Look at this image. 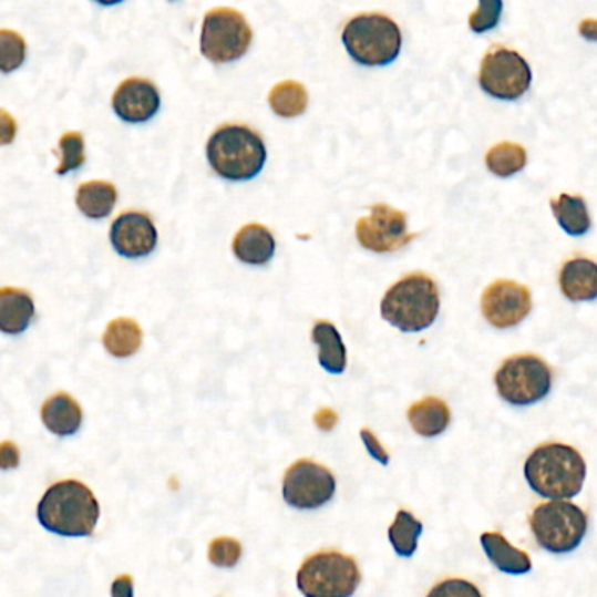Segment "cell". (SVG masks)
<instances>
[{
    "instance_id": "1",
    "label": "cell",
    "mask_w": 597,
    "mask_h": 597,
    "mask_svg": "<svg viewBox=\"0 0 597 597\" xmlns=\"http://www.w3.org/2000/svg\"><path fill=\"white\" fill-rule=\"evenodd\" d=\"M524 476L539 497L568 502L584 488L587 464L584 455L566 443H543L524 463Z\"/></svg>"
},
{
    "instance_id": "2",
    "label": "cell",
    "mask_w": 597,
    "mask_h": 597,
    "mask_svg": "<svg viewBox=\"0 0 597 597\" xmlns=\"http://www.w3.org/2000/svg\"><path fill=\"white\" fill-rule=\"evenodd\" d=\"M101 517V505L89 485L62 481L51 485L38 505V518L44 529L65 538L92 536Z\"/></svg>"
},
{
    "instance_id": "3",
    "label": "cell",
    "mask_w": 597,
    "mask_h": 597,
    "mask_svg": "<svg viewBox=\"0 0 597 597\" xmlns=\"http://www.w3.org/2000/svg\"><path fill=\"white\" fill-rule=\"evenodd\" d=\"M205 151L217 176L235 183L255 179L267 162V147L261 135L238 123H226L214 130Z\"/></svg>"
},
{
    "instance_id": "4",
    "label": "cell",
    "mask_w": 597,
    "mask_h": 597,
    "mask_svg": "<svg viewBox=\"0 0 597 597\" xmlns=\"http://www.w3.org/2000/svg\"><path fill=\"white\" fill-rule=\"evenodd\" d=\"M439 286L422 271L401 277L380 301L382 318L405 333L426 330L439 318Z\"/></svg>"
},
{
    "instance_id": "5",
    "label": "cell",
    "mask_w": 597,
    "mask_h": 597,
    "mask_svg": "<svg viewBox=\"0 0 597 597\" xmlns=\"http://www.w3.org/2000/svg\"><path fill=\"white\" fill-rule=\"evenodd\" d=\"M342 42L354 62L367 68H384L400 56L403 38L393 18L361 13L347 21Z\"/></svg>"
},
{
    "instance_id": "6",
    "label": "cell",
    "mask_w": 597,
    "mask_h": 597,
    "mask_svg": "<svg viewBox=\"0 0 597 597\" xmlns=\"http://www.w3.org/2000/svg\"><path fill=\"white\" fill-rule=\"evenodd\" d=\"M529 526L543 550L563 556L580 547L589 531V517L575 503L547 502L533 509Z\"/></svg>"
},
{
    "instance_id": "7",
    "label": "cell",
    "mask_w": 597,
    "mask_h": 597,
    "mask_svg": "<svg viewBox=\"0 0 597 597\" xmlns=\"http://www.w3.org/2000/svg\"><path fill=\"white\" fill-rule=\"evenodd\" d=\"M360 584L358 563L337 550L307 557L297 573L298 590L306 597H351Z\"/></svg>"
},
{
    "instance_id": "8",
    "label": "cell",
    "mask_w": 597,
    "mask_h": 597,
    "mask_svg": "<svg viewBox=\"0 0 597 597\" xmlns=\"http://www.w3.org/2000/svg\"><path fill=\"white\" fill-rule=\"evenodd\" d=\"M552 368L536 354H515L503 361L494 375L497 394L514 406L535 405L552 389Z\"/></svg>"
},
{
    "instance_id": "9",
    "label": "cell",
    "mask_w": 597,
    "mask_h": 597,
    "mask_svg": "<svg viewBox=\"0 0 597 597\" xmlns=\"http://www.w3.org/2000/svg\"><path fill=\"white\" fill-rule=\"evenodd\" d=\"M251 42V25L237 9L214 8L205 14L200 51L210 62H235L247 53Z\"/></svg>"
},
{
    "instance_id": "10",
    "label": "cell",
    "mask_w": 597,
    "mask_h": 597,
    "mask_svg": "<svg viewBox=\"0 0 597 597\" xmlns=\"http://www.w3.org/2000/svg\"><path fill=\"white\" fill-rule=\"evenodd\" d=\"M533 72L523 54L505 47H496L485 53L478 83L487 95L500 101H517L529 90Z\"/></svg>"
},
{
    "instance_id": "11",
    "label": "cell",
    "mask_w": 597,
    "mask_h": 597,
    "mask_svg": "<svg viewBox=\"0 0 597 597\" xmlns=\"http://www.w3.org/2000/svg\"><path fill=\"white\" fill-rule=\"evenodd\" d=\"M337 491L333 473L313 461L301 460L289 466L282 482V497L297 509H316L331 502Z\"/></svg>"
},
{
    "instance_id": "12",
    "label": "cell",
    "mask_w": 597,
    "mask_h": 597,
    "mask_svg": "<svg viewBox=\"0 0 597 597\" xmlns=\"http://www.w3.org/2000/svg\"><path fill=\"white\" fill-rule=\"evenodd\" d=\"M410 234L405 214L391 205H372L370 214L356 223V238L368 251L393 253L414 240Z\"/></svg>"
},
{
    "instance_id": "13",
    "label": "cell",
    "mask_w": 597,
    "mask_h": 597,
    "mask_svg": "<svg viewBox=\"0 0 597 597\" xmlns=\"http://www.w3.org/2000/svg\"><path fill=\"white\" fill-rule=\"evenodd\" d=\"M481 307L488 325L497 330H506L529 316L533 298L529 288L515 280H494L482 292Z\"/></svg>"
},
{
    "instance_id": "14",
    "label": "cell",
    "mask_w": 597,
    "mask_h": 597,
    "mask_svg": "<svg viewBox=\"0 0 597 597\" xmlns=\"http://www.w3.org/2000/svg\"><path fill=\"white\" fill-rule=\"evenodd\" d=\"M111 244L114 251L123 258H146L155 251L158 244V230L150 214L141 210H126L120 214L111 225Z\"/></svg>"
},
{
    "instance_id": "15",
    "label": "cell",
    "mask_w": 597,
    "mask_h": 597,
    "mask_svg": "<svg viewBox=\"0 0 597 597\" xmlns=\"http://www.w3.org/2000/svg\"><path fill=\"white\" fill-rule=\"evenodd\" d=\"M114 113L126 123H146L158 113V89L146 78H128L113 93Z\"/></svg>"
},
{
    "instance_id": "16",
    "label": "cell",
    "mask_w": 597,
    "mask_h": 597,
    "mask_svg": "<svg viewBox=\"0 0 597 597\" xmlns=\"http://www.w3.org/2000/svg\"><path fill=\"white\" fill-rule=\"evenodd\" d=\"M559 286L564 297L572 301H593L597 298V264L577 256L563 265Z\"/></svg>"
},
{
    "instance_id": "17",
    "label": "cell",
    "mask_w": 597,
    "mask_h": 597,
    "mask_svg": "<svg viewBox=\"0 0 597 597\" xmlns=\"http://www.w3.org/2000/svg\"><path fill=\"white\" fill-rule=\"evenodd\" d=\"M234 255L246 265H267L276 255V238L267 226L249 223L235 235Z\"/></svg>"
},
{
    "instance_id": "18",
    "label": "cell",
    "mask_w": 597,
    "mask_h": 597,
    "mask_svg": "<svg viewBox=\"0 0 597 597\" xmlns=\"http://www.w3.org/2000/svg\"><path fill=\"white\" fill-rule=\"evenodd\" d=\"M41 419L48 431L56 436H72L83 424V410L71 394L56 393L44 401Z\"/></svg>"
},
{
    "instance_id": "19",
    "label": "cell",
    "mask_w": 597,
    "mask_h": 597,
    "mask_svg": "<svg viewBox=\"0 0 597 597\" xmlns=\"http://www.w3.org/2000/svg\"><path fill=\"white\" fill-rule=\"evenodd\" d=\"M32 295L21 288L0 289V330L6 334H20L34 319Z\"/></svg>"
},
{
    "instance_id": "20",
    "label": "cell",
    "mask_w": 597,
    "mask_h": 597,
    "mask_svg": "<svg viewBox=\"0 0 597 597\" xmlns=\"http://www.w3.org/2000/svg\"><path fill=\"white\" fill-rule=\"evenodd\" d=\"M410 426L422 439H436L445 433L451 424V409L445 401L436 397H426L410 406Z\"/></svg>"
},
{
    "instance_id": "21",
    "label": "cell",
    "mask_w": 597,
    "mask_h": 597,
    "mask_svg": "<svg viewBox=\"0 0 597 597\" xmlns=\"http://www.w3.org/2000/svg\"><path fill=\"white\" fill-rule=\"evenodd\" d=\"M481 543L485 556L500 572L506 575H526L533 569V560L526 552L515 548L502 533H484Z\"/></svg>"
},
{
    "instance_id": "22",
    "label": "cell",
    "mask_w": 597,
    "mask_h": 597,
    "mask_svg": "<svg viewBox=\"0 0 597 597\" xmlns=\"http://www.w3.org/2000/svg\"><path fill=\"white\" fill-rule=\"evenodd\" d=\"M312 342L318 346L319 364L326 372L340 375L346 372L347 351L339 330L330 321H318L312 328Z\"/></svg>"
},
{
    "instance_id": "23",
    "label": "cell",
    "mask_w": 597,
    "mask_h": 597,
    "mask_svg": "<svg viewBox=\"0 0 597 597\" xmlns=\"http://www.w3.org/2000/svg\"><path fill=\"white\" fill-rule=\"evenodd\" d=\"M116 202V186L107 181H89L81 184L75 193L78 209L90 219H104L113 213Z\"/></svg>"
},
{
    "instance_id": "24",
    "label": "cell",
    "mask_w": 597,
    "mask_h": 597,
    "mask_svg": "<svg viewBox=\"0 0 597 597\" xmlns=\"http://www.w3.org/2000/svg\"><path fill=\"white\" fill-rule=\"evenodd\" d=\"M102 342L114 358H130L143 346V328L132 318L113 319L105 328Z\"/></svg>"
},
{
    "instance_id": "25",
    "label": "cell",
    "mask_w": 597,
    "mask_h": 597,
    "mask_svg": "<svg viewBox=\"0 0 597 597\" xmlns=\"http://www.w3.org/2000/svg\"><path fill=\"white\" fill-rule=\"evenodd\" d=\"M550 207L560 228L572 237H581L590 230L593 222H590L589 209L584 198L578 195L563 193L556 200L550 202Z\"/></svg>"
},
{
    "instance_id": "26",
    "label": "cell",
    "mask_w": 597,
    "mask_h": 597,
    "mask_svg": "<svg viewBox=\"0 0 597 597\" xmlns=\"http://www.w3.org/2000/svg\"><path fill=\"white\" fill-rule=\"evenodd\" d=\"M271 111L280 117H297L306 113L309 93L298 81H280L268 93Z\"/></svg>"
},
{
    "instance_id": "27",
    "label": "cell",
    "mask_w": 597,
    "mask_h": 597,
    "mask_svg": "<svg viewBox=\"0 0 597 597\" xmlns=\"http://www.w3.org/2000/svg\"><path fill=\"white\" fill-rule=\"evenodd\" d=\"M422 531H424V526H422L419 518H415L406 509H400L398 512L394 523L389 526L388 531L389 542L393 545L398 556H414Z\"/></svg>"
},
{
    "instance_id": "28",
    "label": "cell",
    "mask_w": 597,
    "mask_h": 597,
    "mask_svg": "<svg viewBox=\"0 0 597 597\" xmlns=\"http://www.w3.org/2000/svg\"><path fill=\"white\" fill-rule=\"evenodd\" d=\"M527 153L521 144L500 143L491 147L485 165L497 177H512L526 167Z\"/></svg>"
},
{
    "instance_id": "29",
    "label": "cell",
    "mask_w": 597,
    "mask_h": 597,
    "mask_svg": "<svg viewBox=\"0 0 597 597\" xmlns=\"http://www.w3.org/2000/svg\"><path fill=\"white\" fill-rule=\"evenodd\" d=\"M59 150L60 156H62V162L56 168L59 176H65L69 172L78 171L86 159V156H84V137L81 132L63 134L59 141Z\"/></svg>"
},
{
    "instance_id": "30",
    "label": "cell",
    "mask_w": 597,
    "mask_h": 597,
    "mask_svg": "<svg viewBox=\"0 0 597 597\" xmlns=\"http://www.w3.org/2000/svg\"><path fill=\"white\" fill-rule=\"evenodd\" d=\"M25 41L13 30H0V54H2V71H17L25 62Z\"/></svg>"
},
{
    "instance_id": "31",
    "label": "cell",
    "mask_w": 597,
    "mask_h": 597,
    "mask_svg": "<svg viewBox=\"0 0 597 597\" xmlns=\"http://www.w3.org/2000/svg\"><path fill=\"white\" fill-rule=\"evenodd\" d=\"M243 557V545L235 538L213 539L209 545V560L217 568H234L235 564Z\"/></svg>"
},
{
    "instance_id": "32",
    "label": "cell",
    "mask_w": 597,
    "mask_h": 597,
    "mask_svg": "<svg viewBox=\"0 0 597 597\" xmlns=\"http://www.w3.org/2000/svg\"><path fill=\"white\" fill-rule=\"evenodd\" d=\"M502 11L503 2L500 0H482L475 13L470 17V29L475 34H484V32L493 30L502 20Z\"/></svg>"
},
{
    "instance_id": "33",
    "label": "cell",
    "mask_w": 597,
    "mask_h": 597,
    "mask_svg": "<svg viewBox=\"0 0 597 597\" xmlns=\"http://www.w3.org/2000/svg\"><path fill=\"white\" fill-rule=\"evenodd\" d=\"M426 597H484L473 581L464 578H447L439 581Z\"/></svg>"
},
{
    "instance_id": "34",
    "label": "cell",
    "mask_w": 597,
    "mask_h": 597,
    "mask_svg": "<svg viewBox=\"0 0 597 597\" xmlns=\"http://www.w3.org/2000/svg\"><path fill=\"white\" fill-rule=\"evenodd\" d=\"M360 436L361 440H363L364 447H367L368 454L372 455L373 460L379 461L380 464H384V466H388V451L382 447V443L379 442V439H377L375 434H373L372 431L368 430V428H363V430L360 431Z\"/></svg>"
},
{
    "instance_id": "35",
    "label": "cell",
    "mask_w": 597,
    "mask_h": 597,
    "mask_svg": "<svg viewBox=\"0 0 597 597\" xmlns=\"http://www.w3.org/2000/svg\"><path fill=\"white\" fill-rule=\"evenodd\" d=\"M0 464L4 470L17 469L18 464H20V451H18L14 443L4 442V445L0 449Z\"/></svg>"
},
{
    "instance_id": "36",
    "label": "cell",
    "mask_w": 597,
    "mask_h": 597,
    "mask_svg": "<svg viewBox=\"0 0 597 597\" xmlns=\"http://www.w3.org/2000/svg\"><path fill=\"white\" fill-rule=\"evenodd\" d=\"M113 597H134V578L130 575H120L111 587Z\"/></svg>"
},
{
    "instance_id": "37",
    "label": "cell",
    "mask_w": 597,
    "mask_h": 597,
    "mask_svg": "<svg viewBox=\"0 0 597 597\" xmlns=\"http://www.w3.org/2000/svg\"><path fill=\"white\" fill-rule=\"evenodd\" d=\"M313 421L318 424L319 430L331 431L333 430L334 424H337V421H339V418H337L333 410L321 409L318 414H316V418H313Z\"/></svg>"
},
{
    "instance_id": "38",
    "label": "cell",
    "mask_w": 597,
    "mask_h": 597,
    "mask_svg": "<svg viewBox=\"0 0 597 597\" xmlns=\"http://www.w3.org/2000/svg\"><path fill=\"white\" fill-rule=\"evenodd\" d=\"M580 35L587 41H597V20H584L580 23Z\"/></svg>"
}]
</instances>
